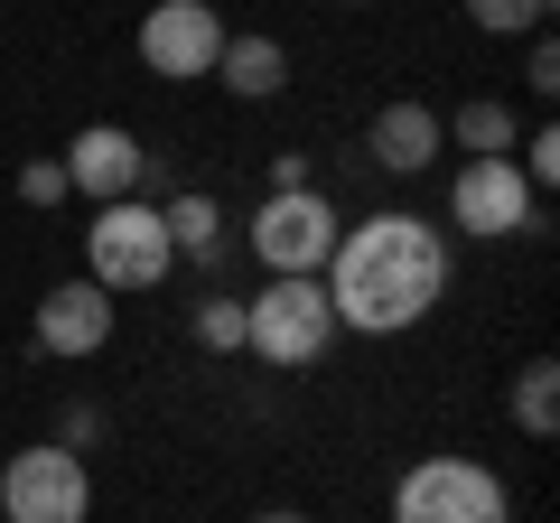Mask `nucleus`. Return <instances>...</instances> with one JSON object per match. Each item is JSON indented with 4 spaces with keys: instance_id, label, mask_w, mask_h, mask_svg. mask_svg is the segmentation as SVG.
<instances>
[{
    "instance_id": "obj_1",
    "label": "nucleus",
    "mask_w": 560,
    "mask_h": 523,
    "mask_svg": "<svg viewBox=\"0 0 560 523\" xmlns=\"http://www.w3.org/2000/svg\"><path fill=\"white\" fill-rule=\"evenodd\" d=\"M318 290L337 309V327H355V337H411L448 300V234L430 216L383 206V216H364V224L337 234Z\"/></svg>"
},
{
    "instance_id": "obj_2",
    "label": "nucleus",
    "mask_w": 560,
    "mask_h": 523,
    "mask_svg": "<svg viewBox=\"0 0 560 523\" xmlns=\"http://www.w3.org/2000/svg\"><path fill=\"white\" fill-rule=\"evenodd\" d=\"M168 271H178V253H168V224L150 197H113L94 206V224H84V281L94 290H160Z\"/></svg>"
},
{
    "instance_id": "obj_3",
    "label": "nucleus",
    "mask_w": 560,
    "mask_h": 523,
    "mask_svg": "<svg viewBox=\"0 0 560 523\" xmlns=\"http://www.w3.org/2000/svg\"><path fill=\"white\" fill-rule=\"evenodd\" d=\"M393 523H514V496L486 458H411L393 477Z\"/></svg>"
},
{
    "instance_id": "obj_4",
    "label": "nucleus",
    "mask_w": 560,
    "mask_h": 523,
    "mask_svg": "<svg viewBox=\"0 0 560 523\" xmlns=\"http://www.w3.org/2000/svg\"><path fill=\"white\" fill-rule=\"evenodd\" d=\"M327 346H337V309H327L318 281H261L253 300H243V356L300 374V364H318Z\"/></svg>"
},
{
    "instance_id": "obj_5",
    "label": "nucleus",
    "mask_w": 560,
    "mask_h": 523,
    "mask_svg": "<svg viewBox=\"0 0 560 523\" xmlns=\"http://www.w3.org/2000/svg\"><path fill=\"white\" fill-rule=\"evenodd\" d=\"M346 216L318 197V187H290V197H261L253 224H243V243H253V262L271 271V281H318L327 253H337Z\"/></svg>"
},
{
    "instance_id": "obj_6",
    "label": "nucleus",
    "mask_w": 560,
    "mask_h": 523,
    "mask_svg": "<svg viewBox=\"0 0 560 523\" xmlns=\"http://www.w3.org/2000/svg\"><path fill=\"white\" fill-rule=\"evenodd\" d=\"M94 514V477L75 449L38 440L20 458H0V523H84Z\"/></svg>"
},
{
    "instance_id": "obj_7",
    "label": "nucleus",
    "mask_w": 560,
    "mask_h": 523,
    "mask_svg": "<svg viewBox=\"0 0 560 523\" xmlns=\"http://www.w3.org/2000/svg\"><path fill=\"white\" fill-rule=\"evenodd\" d=\"M448 224L477 243H504V234H533L541 224V197L523 187L514 160H458V178H448Z\"/></svg>"
},
{
    "instance_id": "obj_8",
    "label": "nucleus",
    "mask_w": 560,
    "mask_h": 523,
    "mask_svg": "<svg viewBox=\"0 0 560 523\" xmlns=\"http://www.w3.org/2000/svg\"><path fill=\"white\" fill-rule=\"evenodd\" d=\"M224 38H234V28L215 20V0H150V20H140V66L168 75V84H197V75H215Z\"/></svg>"
},
{
    "instance_id": "obj_9",
    "label": "nucleus",
    "mask_w": 560,
    "mask_h": 523,
    "mask_svg": "<svg viewBox=\"0 0 560 523\" xmlns=\"http://www.w3.org/2000/svg\"><path fill=\"white\" fill-rule=\"evenodd\" d=\"M140 187V131H121V121H84L75 141H66V197H131Z\"/></svg>"
},
{
    "instance_id": "obj_10",
    "label": "nucleus",
    "mask_w": 560,
    "mask_h": 523,
    "mask_svg": "<svg viewBox=\"0 0 560 523\" xmlns=\"http://www.w3.org/2000/svg\"><path fill=\"white\" fill-rule=\"evenodd\" d=\"M103 346H113V290L57 281L38 300V356H103Z\"/></svg>"
},
{
    "instance_id": "obj_11",
    "label": "nucleus",
    "mask_w": 560,
    "mask_h": 523,
    "mask_svg": "<svg viewBox=\"0 0 560 523\" xmlns=\"http://www.w3.org/2000/svg\"><path fill=\"white\" fill-rule=\"evenodd\" d=\"M364 150H374V168H393V178H420V168L448 150V131H440L430 103H383L374 131H364Z\"/></svg>"
},
{
    "instance_id": "obj_12",
    "label": "nucleus",
    "mask_w": 560,
    "mask_h": 523,
    "mask_svg": "<svg viewBox=\"0 0 560 523\" xmlns=\"http://www.w3.org/2000/svg\"><path fill=\"white\" fill-rule=\"evenodd\" d=\"M215 84H224L234 103H271L280 84H290V47H280V38H261V28H243V38H224Z\"/></svg>"
},
{
    "instance_id": "obj_13",
    "label": "nucleus",
    "mask_w": 560,
    "mask_h": 523,
    "mask_svg": "<svg viewBox=\"0 0 560 523\" xmlns=\"http://www.w3.org/2000/svg\"><path fill=\"white\" fill-rule=\"evenodd\" d=\"M160 224H168V253H178V262H206V271H215V262H224V224H234V216H224L215 197H197V187H178V197L160 206Z\"/></svg>"
},
{
    "instance_id": "obj_14",
    "label": "nucleus",
    "mask_w": 560,
    "mask_h": 523,
    "mask_svg": "<svg viewBox=\"0 0 560 523\" xmlns=\"http://www.w3.org/2000/svg\"><path fill=\"white\" fill-rule=\"evenodd\" d=\"M440 131H448V141L467 150V160H514V141H523V131H514V113H504L495 94H477V103H458V113H448Z\"/></svg>"
},
{
    "instance_id": "obj_15",
    "label": "nucleus",
    "mask_w": 560,
    "mask_h": 523,
    "mask_svg": "<svg viewBox=\"0 0 560 523\" xmlns=\"http://www.w3.org/2000/svg\"><path fill=\"white\" fill-rule=\"evenodd\" d=\"M514 430H523V440H551V430H560V364L551 356H533L514 374Z\"/></svg>"
},
{
    "instance_id": "obj_16",
    "label": "nucleus",
    "mask_w": 560,
    "mask_h": 523,
    "mask_svg": "<svg viewBox=\"0 0 560 523\" xmlns=\"http://www.w3.org/2000/svg\"><path fill=\"white\" fill-rule=\"evenodd\" d=\"M467 20L486 38H541L551 28V0H467Z\"/></svg>"
},
{
    "instance_id": "obj_17",
    "label": "nucleus",
    "mask_w": 560,
    "mask_h": 523,
    "mask_svg": "<svg viewBox=\"0 0 560 523\" xmlns=\"http://www.w3.org/2000/svg\"><path fill=\"white\" fill-rule=\"evenodd\" d=\"M197 346L206 356H243V300H197Z\"/></svg>"
},
{
    "instance_id": "obj_18",
    "label": "nucleus",
    "mask_w": 560,
    "mask_h": 523,
    "mask_svg": "<svg viewBox=\"0 0 560 523\" xmlns=\"http://www.w3.org/2000/svg\"><path fill=\"white\" fill-rule=\"evenodd\" d=\"M20 206H66V160H28L20 168Z\"/></svg>"
},
{
    "instance_id": "obj_19",
    "label": "nucleus",
    "mask_w": 560,
    "mask_h": 523,
    "mask_svg": "<svg viewBox=\"0 0 560 523\" xmlns=\"http://www.w3.org/2000/svg\"><path fill=\"white\" fill-rule=\"evenodd\" d=\"M94 440H103V411H94V403H75V411L57 421V449H75V458H84Z\"/></svg>"
},
{
    "instance_id": "obj_20",
    "label": "nucleus",
    "mask_w": 560,
    "mask_h": 523,
    "mask_svg": "<svg viewBox=\"0 0 560 523\" xmlns=\"http://www.w3.org/2000/svg\"><path fill=\"white\" fill-rule=\"evenodd\" d=\"M523 84H533L541 103L560 94V47H551V38H533V66H523Z\"/></svg>"
},
{
    "instance_id": "obj_21",
    "label": "nucleus",
    "mask_w": 560,
    "mask_h": 523,
    "mask_svg": "<svg viewBox=\"0 0 560 523\" xmlns=\"http://www.w3.org/2000/svg\"><path fill=\"white\" fill-rule=\"evenodd\" d=\"M290 187H318V168H308L300 150H280V160H271V197H290Z\"/></svg>"
},
{
    "instance_id": "obj_22",
    "label": "nucleus",
    "mask_w": 560,
    "mask_h": 523,
    "mask_svg": "<svg viewBox=\"0 0 560 523\" xmlns=\"http://www.w3.org/2000/svg\"><path fill=\"white\" fill-rule=\"evenodd\" d=\"M253 523H318V514H300V504H271V514H253Z\"/></svg>"
},
{
    "instance_id": "obj_23",
    "label": "nucleus",
    "mask_w": 560,
    "mask_h": 523,
    "mask_svg": "<svg viewBox=\"0 0 560 523\" xmlns=\"http://www.w3.org/2000/svg\"><path fill=\"white\" fill-rule=\"evenodd\" d=\"M346 10H374V0H346Z\"/></svg>"
}]
</instances>
